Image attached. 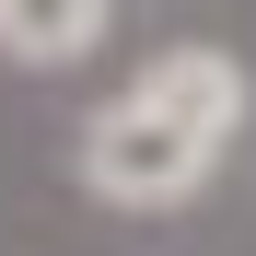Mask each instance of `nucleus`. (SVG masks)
Masks as SVG:
<instances>
[{
  "label": "nucleus",
  "mask_w": 256,
  "mask_h": 256,
  "mask_svg": "<svg viewBox=\"0 0 256 256\" xmlns=\"http://www.w3.org/2000/svg\"><path fill=\"white\" fill-rule=\"evenodd\" d=\"M244 116H256V82L233 47H163L128 94H105L82 116L70 163L105 210H186L222 175V152L244 140Z\"/></svg>",
  "instance_id": "1"
},
{
  "label": "nucleus",
  "mask_w": 256,
  "mask_h": 256,
  "mask_svg": "<svg viewBox=\"0 0 256 256\" xmlns=\"http://www.w3.org/2000/svg\"><path fill=\"white\" fill-rule=\"evenodd\" d=\"M105 12L116 0H0V58L12 70H70L105 47Z\"/></svg>",
  "instance_id": "2"
}]
</instances>
